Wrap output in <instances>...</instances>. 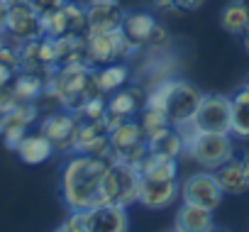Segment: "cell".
I'll return each instance as SVG.
<instances>
[{
    "mask_svg": "<svg viewBox=\"0 0 249 232\" xmlns=\"http://www.w3.org/2000/svg\"><path fill=\"white\" fill-rule=\"evenodd\" d=\"M169 232H176V230H169Z\"/></svg>",
    "mask_w": 249,
    "mask_h": 232,
    "instance_id": "74e56055",
    "label": "cell"
},
{
    "mask_svg": "<svg viewBox=\"0 0 249 232\" xmlns=\"http://www.w3.org/2000/svg\"><path fill=\"white\" fill-rule=\"evenodd\" d=\"M39 132L54 144L56 154H73L76 135H78V120L71 110H56V112H49L42 120Z\"/></svg>",
    "mask_w": 249,
    "mask_h": 232,
    "instance_id": "ba28073f",
    "label": "cell"
},
{
    "mask_svg": "<svg viewBox=\"0 0 249 232\" xmlns=\"http://www.w3.org/2000/svg\"><path fill=\"white\" fill-rule=\"evenodd\" d=\"M66 15V25L71 35H86L88 30V8L81 3H73V0H66V5L61 8Z\"/></svg>",
    "mask_w": 249,
    "mask_h": 232,
    "instance_id": "83f0119b",
    "label": "cell"
},
{
    "mask_svg": "<svg viewBox=\"0 0 249 232\" xmlns=\"http://www.w3.org/2000/svg\"><path fill=\"white\" fill-rule=\"evenodd\" d=\"M242 47H244V54L249 56V30L242 35Z\"/></svg>",
    "mask_w": 249,
    "mask_h": 232,
    "instance_id": "d590c367",
    "label": "cell"
},
{
    "mask_svg": "<svg viewBox=\"0 0 249 232\" xmlns=\"http://www.w3.org/2000/svg\"><path fill=\"white\" fill-rule=\"evenodd\" d=\"M147 149H149L152 154H159V157H166V159H181L183 152H186L183 140L178 137V132H176L174 127L166 130V132H161L159 137L149 140V142H147Z\"/></svg>",
    "mask_w": 249,
    "mask_h": 232,
    "instance_id": "d4e9b609",
    "label": "cell"
},
{
    "mask_svg": "<svg viewBox=\"0 0 249 232\" xmlns=\"http://www.w3.org/2000/svg\"><path fill=\"white\" fill-rule=\"evenodd\" d=\"M152 5L159 10H176V0H152Z\"/></svg>",
    "mask_w": 249,
    "mask_h": 232,
    "instance_id": "d6a6232c",
    "label": "cell"
},
{
    "mask_svg": "<svg viewBox=\"0 0 249 232\" xmlns=\"http://www.w3.org/2000/svg\"><path fill=\"white\" fill-rule=\"evenodd\" d=\"M176 198H181V183H178V178H171V181L142 178L140 203L147 210H166L171 203H176Z\"/></svg>",
    "mask_w": 249,
    "mask_h": 232,
    "instance_id": "8fae6325",
    "label": "cell"
},
{
    "mask_svg": "<svg viewBox=\"0 0 249 232\" xmlns=\"http://www.w3.org/2000/svg\"><path fill=\"white\" fill-rule=\"evenodd\" d=\"M107 159L88 157V154H71L61 169V200L71 210H93L105 205L103 198V178L107 171Z\"/></svg>",
    "mask_w": 249,
    "mask_h": 232,
    "instance_id": "6da1fadb",
    "label": "cell"
},
{
    "mask_svg": "<svg viewBox=\"0 0 249 232\" xmlns=\"http://www.w3.org/2000/svg\"><path fill=\"white\" fill-rule=\"evenodd\" d=\"M142 178H152V181H171L178 178V159H166L159 154L147 152V157L137 164Z\"/></svg>",
    "mask_w": 249,
    "mask_h": 232,
    "instance_id": "ffe728a7",
    "label": "cell"
},
{
    "mask_svg": "<svg viewBox=\"0 0 249 232\" xmlns=\"http://www.w3.org/2000/svg\"><path fill=\"white\" fill-rule=\"evenodd\" d=\"M215 178L222 188L225 196H244L249 191V181H247V174H244V166H242V159H230L225 161L222 166L215 169Z\"/></svg>",
    "mask_w": 249,
    "mask_h": 232,
    "instance_id": "9a60e30c",
    "label": "cell"
},
{
    "mask_svg": "<svg viewBox=\"0 0 249 232\" xmlns=\"http://www.w3.org/2000/svg\"><path fill=\"white\" fill-rule=\"evenodd\" d=\"M10 3H13V0H10Z\"/></svg>",
    "mask_w": 249,
    "mask_h": 232,
    "instance_id": "60d3db41",
    "label": "cell"
},
{
    "mask_svg": "<svg viewBox=\"0 0 249 232\" xmlns=\"http://www.w3.org/2000/svg\"><path fill=\"white\" fill-rule=\"evenodd\" d=\"M183 157L193 159L200 169L215 171L217 166H222L225 161H230L234 157V142L232 135H222V132H200L183 152Z\"/></svg>",
    "mask_w": 249,
    "mask_h": 232,
    "instance_id": "277c9868",
    "label": "cell"
},
{
    "mask_svg": "<svg viewBox=\"0 0 249 232\" xmlns=\"http://www.w3.org/2000/svg\"><path fill=\"white\" fill-rule=\"evenodd\" d=\"M137 123H140V127H142L147 142L174 127L171 120H169V112H166V110H159V107H142Z\"/></svg>",
    "mask_w": 249,
    "mask_h": 232,
    "instance_id": "cb8c5ba5",
    "label": "cell"
},
{
    "mask_svg": "<svg viewBox=\"0 0 249 232\" xmlns=\"http://www.w3.org/2000/svg\"><path fill=\"white\" fill-rule=\"evenodd\" d=\"M15 73H18V71H13L10 66H5L3 61H0V88L10 86V83H13V78H15Z\"/></svg>",
    "mask_w": 249,
    "mask_h": 232,
    "instance_id": "1f68e13d",
    "label": "cell"
},
{
    "mask_svg": "<svg viewBox=\"0 0 249 232\" xmlns=\"http://www.w3.org/2000/svg\"><path fill=\"white\" fill-rule=\"evenodd\" d=\"M120 30L124 32V37L132 39L135 44H140L142 49L154 44V35L159 30V22L152 13H124Z\"/></svg>",
    "mask_w": 249,
    "mask_h": 232,
    "instance_id": "4fadbf2b",
    "label": "cell"
},
{
    "mask_svg": "<svg viewBox=\"0 0 249 232\" xmlns=\"http://www.w3.org/2000/svg\"><path fill=\"white\" fill-rule=\"evenodd\" d=\"M110 161H124L137 166L147 157V140L135 118L120 123L115 130H110Z\"/></svg>",
    "mask_w": 249,
    "mask_h": 232,
    "instance_id": "5b68a950",
    "label": "cell"
},
{
    "mask_svg": "<svg viewBox=\"0 0 249 232\" xmlns=\"http://www.w3.org/2000/svg\"><path fill=\"white\" fill-rule=\"evenodd\" d=\"M54 232H90L88 213H83V210H71L69 217H66Z\"/></svg>",
    "mask_w": 249,
    "mask_h": 232,
    "instance_id": "f1b7e54d",
    "label": "cell"
},
{
    "mask_svg": "<svg viewBox=\"0 0 249 232\" xmlns=\"http://www.w3.org/2000/svg\"><path fill=\"white\" fill-rule=\"evenodd\" d=\"M88 8V30L86 35H98V32H110L122 25V8L120 5H86Z\"/></svg>",
    "mask_w": 249,
    "mask_h": 232,
    "instance_id": "ac0fdd59",
    "label": "cell"
},
{
    "mask_svg": "<svg viewBox=\"0 0 249 232\" xmlns=\"http://www.w3.org/2000/svg\"><path fill=\"white\" fill-rule=\"evenodd\" d=\"M174 230H176V232H215L217 227H215L213 210H205V208L183 203V205L176 210Z\"/></svg>",
    "mask_w": 249,
    "mask_h": 232,
    "instance_id": "5bb4252c",
    "label": "cell"
},
{
    "mask_svg": "<svg viewBox=\"0 0 249 232\" xmlns=\"http://www.w3.org/2000/svg\"><path fill=\"white\" fill-rule=\"evenodd\" d=\"M39 118V110L35 103H18L8 115H5V127H25L30 130V125H35Z\"/></svg>",
    "mask_w": 249,
    "mask_h": 232,
    "instance_id": "4316f807",
    "label": "cell"
},
{
    "mask_svg": "<svg viewBox=\"0 0 249 232\" xmlns=\"http://www.w3.org/2000/svg\"><path fill=\"white\" fill-rule=\"evenodd\" d=\"M242 166H244V174H247V181H249V152L242 154Z\"/></svg>",
    "mask_w": 249,
    "mask_h": 232,
    "instance_id": "e575fe53",
    "label": "cell"
},
{
    "mask_svg": "<svg viewBox=\"0 0 249 232\" xmlns=\"http://www.w3.org/2000/svg\"><path fill=\"white\" fill-rule=\"evenodd\" d=\"M120 5V0H86V5Z\"/></svg>",
    "mask_w": 249,
    "mask_h": 232,
    "instance_id": "836d02e7",
    "label": "cell"
},
{
    "mask_svg": "<svg viewBox=\"0 0 249 232\" xmlns=\"http://www.w3.org/2000/svg\"><path fill=\"white\" fill-rule=\"evenodd\" d=\"M203 95H205V93H200L198 86H193V83H188V81H176V86H174V90H171V98H169V105H166V112H169L171 125L193 120L196 112H198V107H200Z\"/></svg>",
    "mask_w": 249,
    "mask_h": 232,
    "instance_id": "30bf717a",
    "label": "cell"
},
{
    "mask_svg": "<svg viewBox=\"0 0 249 232\" xmlns=\"http://www.w3.org/2000/svg\"><path fill=\"white\" fill-rule=\"evenodd\" d=\"M86 213H88L90 232H130V215H127V208L122 205L105 203Z\"/></svg>",
    "mask_w": 249,
    "mask_h": 232,
    "instance_id": "7c38bea8",
    "label": "cell"
},
{
    "mask_svg": "<svg viewBox=\"0 0 249 232\" xmlns=\"http://www.w3.org/2000/svg\"><path fill=\"white\" fill-rule=\"evenodd\" d=\"M44 88H47V78L30 71H18L10 83V90L18 103H37L44 95Z\"/></svg>",
    "mask_w": 249,
    "mask_h": 232,
    "instance_id": "d6986e66",
    "label": "cell"
},
{
    "mask_svg": "<svg viewBox=\"0 0 249 232\" xmlns=\"http://www.w3.org/2000/svg\"><path fill=\"white\" fill-rule=\"evenodd\" d=\"M130 78V69L124 66L122 61L117 64H107L103 69H95V86L103 95H110L115 90H120Z\"/></svg>",
    "mask_w": 249,
    "mask_h": 232,
    "instance_id": "603a6c76",
    "label": "cell"
},
{
    "mask_svg": "<svg viewBox=\"0 0 249 232\" xmlns=\"http://www.w3.org/2000/svg\"><path fill=\"white\" fill-rule=\"evenodd\" d=\"M225 193L215 178V171H198V174H191L183 183H181V200L188 203V205H198V208H205V210H217L220 203H222Z\"/></svg>",
    "mask_w": 249,
    "mask_h": 232,
    "instance_id": "52a82bcc",
    "label": "cell"
},
{
    "mask_svg": "<svg viewBox=\"0 0 249 232\" xmlns=\"http://www.w3.org/2000/svg\"><path fill=\"white\" fill-rule=\"evenodd\" d=\"M5 132V112H0V137Z\"/></svg>",
    "mask_w": 249,
    "mask_h": 232,
    "instance_id": "8d00e7d4",
    "label": "cell"
},
{
    "mask_svg": "<svg viewBox=\"0 0 249 232\" xmlns=\"http://www.w3.org/2000/svg\"><path fill=\"white\" fill-rule=\"evenodd\" d=\"M205 5V0H176V8L178 10H186V13H196Z\"/></svg>",
    "mask_w": 249,
    "mask_h": 232,
    "instance_id": "4dcf8cb0",
    "label": "cell"
},
{
    "mask_svg": "<svg viewBox=\"0 0 249 232\" xmlns=\"http://www.w3.org/2000/svg\"><path fill=\"white\" fill-rule=\"evenodd\" d=\"M230 135L239 142H249V88L242 86L232 95V127Z\"/></svg>",
    "mask_w": 249,
    "mask_h": 232,
    "instance_id": "44dd1931",
    "label": "cell"
},
{
    "mask_svg": "<svg viewBox=\"0 0 249 232\" xmlns=\"http://www.w3.org/2000/svg\"><path fill=\"white\" fill-rule=\"evenodd\" d=\"M142 193V174L137 166L124 161H110L105 178H103V198L105 203H115L122 208H130L140 203Z\"/></svg>",
    "mask_w": 249,
    "mask_h": 232,
    "instance_id": "7a4b0ae2",
    "label": "cell"
},
{
    "mask_svg": "<svg viewBox=\"0 0 249 232\" xmlns=\"http://www.w3.org/2000/svg\"><path fill=\"white\" fill-rule=\"evenodd\" d=\"M215 232H220V230H215Z\"/></svg>",
    "mask_w": 249,
    "mask_h": 232,
    "instance_id": "f35d334b",
    "label": "cell"
},
{
    "mask_svg": "<svg viewBox=\"0 0 249 232\" xmlns=\"http://www.w3.org/2000/svg\"><path fill=\"white\" fill-rule=\"evenodd\" d=\"M220 27L234 37H242L249 30V3L247 0H232L220 13Z\"/></svg>",
    "mask_w": 249,
    "mask_h": 232,
    "instance_id": "7402d4cb",
    "label": "cell"
},
{
    "mask_svg": "<svg viewBox=\"0 0 249 232\" xmlns=\"http://www.w3.org/2000/svg\"><path fill=\"white\" fill-rule=\"evenodd\" d=\"M15 154L25 161V164H30V166H37V164H44V161H49L56 152H54V144L42 135V132H37V135H25V140L18 144V149H15Z\"/></svg>",
    "mask_w": 249,
    "mask_h": 232,
    "instance_id": "2e32d148",
    "label": "cell"
},
{
    "mask_svg": "<svg viewBox=\"0 0 249 232\" xmlns=\"http://www.w3.org/2000/svg\"><path fill=\"white\" fill-rule=\"evenodd\" d=\"M174 86H176V78H159V81H154L152 88L144 93V105H142V107H159V110H166Z\"/></svg>",
    "mask_w": 249,
    "mask_h": 232,
    "instance_id": "484cf974",
    "label": "cell"
},
{
    "mask_svg": "<svg viewBox=\"0 0 249 232\" xmlns=\"http://www.w3.org/2000/svg\"><path fill=\"white\" fill-rule=\"evenodd\" d=\"M196 123L203 132H222L230 135L232 127V98L227 95H203L200 107L196 112Z\"/></svg>",
    "mask_w": 249,
    "mask_h": 232,
    "instance_id": "9c48e42d",
    "label": "cell"
},
{
    "mask_svg": "<svg viewBox=\"0 0 249 232\" xmlns=\"http://www.w3.org/2000/svg\"><path fill=\"white\" fill-rule=\"evenodd\" d=\"M144 105V95L140 88H120L115 93H110L107 98V112L117 115L122 120H130L142 110Z\"/></svg>",
    "mask_w": 249,
    "mask_h": 232,
    "instance_id": "e0dca14e",
    "label": "cell"
},
{
    "mask_svg": "<svg viewBox=\"0 0 249 232\" xmlns=\"http://www.w3.org/2000/svg\"><path fill=\"white\" fill-rule=\"evenodd\" d=\"M30 5L39 13V18L42 15H49V13H56V10H61L64 5H66V0H30Z\"/></svg>",
    "mask_w": 249,
    "mask_h": 232,
    "instance_id": "f546056e",
    "label": "cell"
},
{
    "mask_svg": "<svg viewBox=\"0 0 249 232\" xmlns=\"http://www.w3.org/2000/svg\"><path fill=\"white\" fill-rule=\"evenodd\" d=\"M247 88H249V83H247Z\"/></svg>",
    "mask_w": 249,
    "mask_h": 232,
    "instance_id": "ab89813d",
    "label": "cell"
},
{
    "mask_svg": "<svg viewBox=\"0 0 249 232\" xmlns=\"http://www.w3.org/2000/svg\"><path fill=\"white\" fill-rule=\"evenodd\" d=\"M140 44H135L132 39L124 37V32L110 30V32H98V35H86V54H88V64L93 66H107V64H117V61H127L135 54H140Z\"/></svg>",
    "mask_w": 249,
    "mask_h": 232,
    "instance_id": "3957f363",
    "label": "cell"
},
{
    "mask_svg": "<svg viewBox=\"0 0 249 232\" xmlns=\"http://www.w3.org/2000/svg\"><path fill=\"white\" fill-rule=\"evenodd\" d=\"M3 37H5V42H10L15 47H22V44H27L32 39L44 37V32H42V18L30 5V0H13V3H10Z\"/></svg>",
    "mask_w": 249,
    "mask_h": 232,
    "instance_id": "8992f818",
    "label": "cell"
}]
</instances>
